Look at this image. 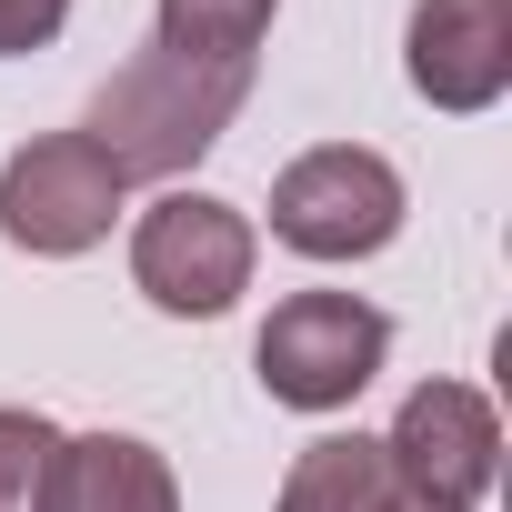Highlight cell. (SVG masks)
<instances>
[{"instance_id":"6da1fadb","label":"cell","mask_w":512,"mask_h":512,"mask_svg":"<svg viewBox=\"0 0 512 512\" xmlns=\"http://www.w3.org/2000/svg\"><path fill=\"white\" fill-rule=\"evenodd\" d=\"M241 91H251V71H211V61H181V51L151 41L141 61H121V71L101 81V101H91L81 131L111 151L121 181H171V171H191V161L231 131Z\"/></svg>"},{"instance_id":"7a4b0ae2","label":"cell","mask_w":512,"mask_h":512,"mask_svg":"<svg viewBox=\"0 0 512 512\" xmlns=\"http://www.w3.org/2000/svg\"><path fill=\"white\" fill-rule=\"evenodd\" d=\"M121 171L91 131H41L0 161V241L11 251H41V262H71V251L111 241L121 221Z\"/></svg>"},{"instance_id":"3957f363","label":"cell","mask_w":512,"mask_h":512,"mask_svg":"<svg viewBox=\"0 0 512 512\" xmlns=\"http://www.w3.org/2000/svg\"><path fill=\"white\" fill-rule=\"evenodd\" d=\"M402 231V171L362 141H322L272 181V241L302 262H372Z\"/></svg>"},{"instance_id":"277c9868","label":"cell","mask_w":512,"mask_h":512,"mask_svg":"<svg viewBox=\"0 0 512 512\" xmlns=\"http://www.w3.org/2000/svg\"><path fill=\"white\" fill-rule=\"evenodd\" d=\"M251 221L211 191H161L141 221H131V282L171 312V322H211L251 292Z\"/></svg>"},{"instance_id":"5b68a950","label":"cell","mask_w":512,"mask_h":512,"mask_svg":"<svg viewBox=\"0 0 512 512\" xmlns=\"http://www.w3.org/2000/svg\"><path fill=\"white\" fill-rule=\"evenodd\" d=\"M382 352H392V322L362 292H292V302H272L262 342H251V372L292 412H342L382 372Z\"/></svg>"},{"instance_id":"8992f818","label":"cell","mask_w":512,"mask_h":512,"mask_svg":"<svg viewBox=\"0 0 512 512\" xmlns=\"http://www.w3.org/2000/svg\"><path fill=\"white\" fill-rule=\"evenodd\" d=\"M382 452H392V482H402L412 502L472 512V502L492 492V472H502V422H492V402H482L472 382H422V392L392 412Z\"/></svg>"},{"instance_id":"52a82bcc","label":"cell","mask_w":512,"mask_h":512,"mask_svg":"<svg viewBox=\"0 0 512 512\" xmlns=\"http://www.w3.org/2000/svg\"><path fill=\"white\" fill-rule=\"evenodd\" d=\"M402 71L432 111H492L512 91V0H412Z\"/></svg>"},{"instance_id":"ba28073f","label":"cell","mask_w":512,"mask_h":512,"mask_svg":"<svg viewBox=\"0 0 512 512\" xmlns=\"http://www.w3.org/2000/svg\"><path fill=\"white\" fill-rule=\"evenodd\" d=\"M41 512H181V482L141 432H81L51 452Z\"/></svg>"},{"instance_id":"9c48e42d","label":"cell","mask_w":512,"mask_h":512,"mask_svg":"<svg viewBox=\"0 0 512 512\" xmlns=\"http://www.w3.org/2000/svg\"><path fill=\"white\" fill-rule=\"evenodd\" d=\"M392 502H402V482L372 432H322L282 472V512H392Z\"/></svg>"},{"instance_id":"30bf717a","label":"cell","mask_w":512,"mask_h":512,"mask_svg":"<svg viewBox=\"0 0 512 512\" xmlns=\"http://www.w3.org/2000/svg\"><path fill=\"white\" fill-rule=\"evenodd\" d=\"M272 11H282V0H161V31L151 41L181 51V61H211V71H251Z\"/></svg>"},{"instance_id":"8fae6325","label":"cell","mask_w":512,"mask_h":512,"mask_svg":"<svg viewBox=\"0 0 512 512\" xmlns=\"http://www.w3.org/2000/svg\"><path fill=\"white\" fill-rule=\"evenodd\" d=\"M51 452H61V432L41 412H0V512H41Z\"/></svg>"},{"instance_id":"7c38bea8","label":"cell","mask_w":512,"mask_h":512,"mask_svg":"<svg viewBox=\"0 0 512 512\" xmlns=\"http://www.w3.org/2000/svg\"><path fill=\"white\" fill-rule=\"evenodd\" d=\"M61 21H71V0H0V61L61 41Z\"/></svg>"},{"instance_id":"4fadbf2b","label":"cell","mask_w":512,"mask_h":512,"mask_svg":"<svg viewBox=\"0 0 512 512\" xmlns=\"http://www.w3.org/2000/svg\"><path fill=\"white\" fill-rule=\"evenodd\" d=\"M392 512H452V502H412V492H402V502H392Z\"/></svg>"}]
</instances>
